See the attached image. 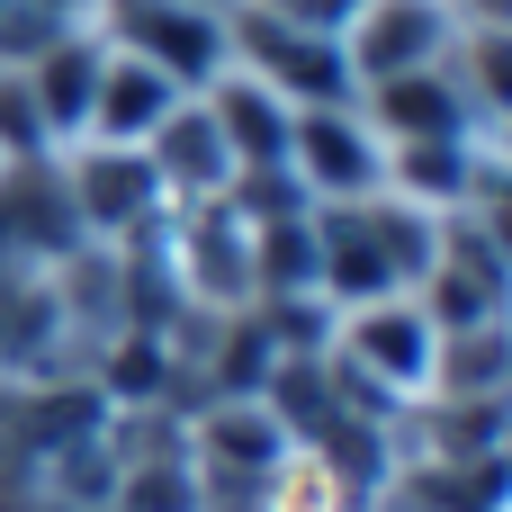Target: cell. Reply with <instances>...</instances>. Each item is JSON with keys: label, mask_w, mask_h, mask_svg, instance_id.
Here are the masks:
<instances>
[{"label": "cell", "mask_w": 512, "mask_h": 512, "mask_svg": "<svg viewBox=\"0 0 512 512\" xmlns=\"http://www.w3.org/2000/svg\"><path fill=\"white\" fill-rule=\"evenodd\" d=\"M225 9H198V0H99L90 27H99V45L153 63L171 90H207L225 72Z\"/></svg>", "instance_id": "cell-4"}, {"label": "cell", "mask_w": 512, "mask_h": 512, "mask_svg": "<svg viewBox=\"0 0 512 512\" xmlns=\"http://www.w3.org/2000/svg\"><path fill=\"white\" fill-rule=\"evenodd\" d=\"M144 171H153V189H162V216H171V207H207V198L234 189V153H225L216 117L198 108V90L144 135Z\"/></svg>", "instance_id": "cell-7"}, {"label": "cell", "mask_w": 512, "mask_h": 512, "mask_svg": "<svg viewBox=\"0 0 512 512\" xmlns=\"http://www.w3.org/2000/svg\"><path fill=\"white\" fill-rule=\"evenodd\" d=\"M432 243H441V216H423L387 189L351 198V207H315V297L333 315L369 306V297H414L432 270Z\"/></svg>", "instance_id": "cell-1"}, {"label": "cell", "mask_w": 512, "mask_h": 512, "mask_svg": "<svg viewBox=\"0 0 512 512\" xmlns=\"http://www.w3.org/2000/svg\"><path fill=\"white\" fill-rule=\"evenodd\" d=\"M252 9H270V18H288V27H306V36H333V45H342V27L360 18V0H252Z\"/></svg>", "instance_id": "cell-13"}, {"label": "cell", "mask_w": 512, "mask_h": 512, "mask_svg": "<svg viewBox=\"0 0 512 512\" xmlns=\"http://www.w3.org/2000/svg\"><path fill=\"white\" fill-rule=\"evenodd\" d=\"M0 171H9V162H0Z\"/></svg>", "instance_id": "cell-15"}, {"label": "cell", "mask_w": 512, "mask_h": 512, "mask_svg": "<svg viewBox=\"0 0 512 512\" xmlns=\"http://www.w3.org/2000/svg\"><path fill=\"white\" fill-rule=\"evenodd\" d=\"M288 180H297L306 207H351V198H378L387 189V144L360 117V99L297 108V126H288Z\"/></svg>", "instance_id": "cell-5"}, {"label": "cell", "mask_w": 512, "mask_h": 512, "mask_svg": "<svg viewBox=\"0 0 512 512\" xmlns=\"http://www.w3.org/2000/svg\"><path fill=\"white\" fill-rule=\"evenodd\" d=\"M189 90H171L153 63H135V54H117L108 45V63H99V90H90V126H81V144H144L171 108H180Z\"/></svg>", "instance_id": "cell-11"}, {"label": "cell", "mask_w": 512, "mask_h": 512, "mask_svg": "<svg viewBox=\"0 0 512 512\" xmlns=\"http://www.w3.org/2000/svg\"><path fill=\"white\" fill-rule=\"evenodd\" d=\"M459 18L450 0H360V18L342 27V63H351V99L369 81H396V72H432L450 54Z\"/></svg>", "instance_id": "cell-6"}, {"label": "cell", "mask_w": 512, "mask_h": 512, "mask_svg": "<svg viewBox=\"0 0 512 512\" xmlns=\"http://www.w3.org/2000/svg\"><path fill=\"white\" fill-rule=\"evenodd\" d=\"M198 108L216 117V135H225V153H234V180H252V171H288V126H297V108L279 99V90H261L252 72H216L207 90H198Z\"/></svg>", "instance_id": "cell-10"}, {"label": "cell", "mask_w": 512, "mask_h": 512, "mask_svg": "<svg viewBox=\"0 0 512 512\" xmlns=\"http://www.w3.org/2000/svg\"><path fill=\"white\" fill-rule=\"evenodd\" d=\"M36 18H54V27H90L99 18V0H27Z\"/></svg>", "instance_id": "cell-14"}, {"label": "cell", "mask_w": 512, "mask_h": 512, "mask_svg": "<svg viewBox=\"0 0 512 512\" xmlns=\"http://www.w3.org/2000/svg\"><path fill=\"white\" fill-rule=\"evenodd\" d=\"M54 189L81 243L99 252H135L162 225V189L144 171V144H63L54 153Z\"/></svg>", "instance_id": "cell-2"}, {"label": "cell", "mask_w": 512, "mask_h": 512, "mask_svg": "<svg viewBox=\"0 0 512 512\" xmlns=\"http://www.w3.org/2000/svg\"><path fill=\"white\" fill-rule=\"evenodd\" d=\"M360 117L378 126V144H423V135H495V126H477V108H468V90H459L450 54H441L432 72L369 81V90H360Z\"/></svg>", "instance_id": "cell-8"}, {"label": "cell", "mask_w": 512, "mask_h": 512, "mask_svg": "<svg viewBox=\"0 0 512 512\" xmlns=\"http://www.w3.org/2000/svg\"><path fill=\"white\" fill-rule=\"evenodd\" d=\"M225 63L252 72L261 90H279L288 108H342V99H351V63H342V45L288 27V18H270V9H252V0L225 9Z\"/></svg>", "instance_id": "cell-3"}, {"label": "cell", "mask_w": 512, "mask_h": 512, "mask_svg": "<svg viewBox=\"0 0 512 512\" xmlns=\"http://www.w3.org/2000/svg\"><path fill=\"white\" fill-rule=\"evenodd\" d=\"M512 378V324H468L432 342V396L441 405H504Z\"/></svg>", "instance_id": "cell-12"}, {"label": "cell", "mask_w": 512, "mask_h": 512, "mask_svg": "<svg viewBox=\"0 0 512 512\" xmlns=\"http://www.w3.org/2000/svg\"><path fill=\"white\" fill-rule=\"evenodd\" d=\"M99 63H108L99 27H72V36H54L45 54H27V63H18L27 108H36V126H45V144H54V153H63V144H81V126H90V90H99Z\"/></svg>", "instance_id": "cell-9"}]
</instances>
